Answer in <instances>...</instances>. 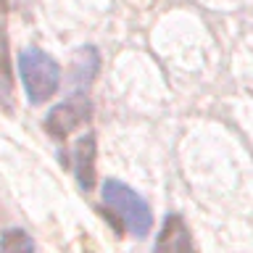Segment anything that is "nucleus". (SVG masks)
Listing matches in <instances>:
<instances>
[{"mask_svg":"<svg viewBox=\"0 0 253 253\" xmlns=\"http://www.w3.org/2000/svg\"><path fill=\"white\" fill-rule=\"evenodd\" d=\"M0 253H35V243L24 229H8L0 237Z\"/></svg>","mask_w":253,"mask_h":253,"instance_id":"obj_7","label":"nucleus"},{"mask_svg":"<svg viewBox=\"0 0 253 253\" xmlns=\"http://www.w3.org/2000/svg\"><path fill=\"white\" fill-rule=\"evenodd\" d=\"M103 203L111 209V213H116L119 221L134 237H145L150 232V224H153L150 206L129 185H124L119 179H106L103 182Z\"/></svg>","mask_w":253,"mask_h":253,"instance_id":"obj_2","label":"nucleus"},{"mask_svg":"<svg viewBox=\"0 0 253 253\" xmlns=\"http://www.w3.org/2000/svg\"><path fill=\"white\" fill-rule=\"evenodd\" d=\"M19 77L32 106L50 100L61 84V66L40 47H24L19 53Z\"/></svg>","mask_w":253,"mask_h":253,"instance_id":"obj_1","label":"nucleus"},{"mask_svg":"<svg viewBox=\"0 0 253 253\" xmlns=\"http://www.w3.org/2000/svg\"><path fill=\"white\" fill-rule=\"evenodd\" d=\"M3 8H5V0H0V13H3Z\"/></svg>","mask_w":253,"mask_h":253,"instance_id":"obj_9","label":"nucleus"},{"mask_svg":"<svg viewBox=\"0 0 253 253\" xmlns=\"http://www.w3.org/2000/svg\"><path fill=\"white\" fill-rule=\"evenodd\" d=\"M0 79H3L5 90H11V61H8V37H5V29H0Z\"/></svg>","mask_w":253,"mask_h":253,"instance_id":"obj_8","label":"nucleus"},{"mask_svg":"<svg viewBox=\"0 0 253 253\" xmlns=\"http://www.w3.org/2000/svg\"><path fill=\"white\" fill-rule=\"evenodd\" d=\"M98 53H95V47H79L77 55H74V82L77 87H87L92 82L95 71H98Z\"/></svg>","mask_w":253,"mask_h":253,"instance_id":"obj_6","label":"nucleus"},{"mask_svg":"<svg viewBox=\"0 0 253 253\" xmlns=\"http://www.w3.org/2000/svg\"><path fill=\"white\" fill-rule=\"evenodd\" d=\"M90 116H92V103L84 95H71L69 100H63L47 111L45 129L55 140H66L74 129L90 122Z\"/></svg>","mask_w":253,"mask_h":253,"instance_id":"obj_3","label":"nucleus"},{"mask_svg":"<svg viewBox=\"0 0 253 253\" xmlns=\"http://www.w3.org/2000/svg\"><path fill=\"white\" fill-rule=\"evenodd\" d=\"M74 174L84 193L95 187V137L82 134L74 145Z\"/></svg>","mask_w":253,"mask_h":253,"instance_id":"obj_5","label":"nucleus"},{"mask_svg":"<svg viewBox=\"0 0 253 253\" xmlns=\"http://www.w3.org/2000/svg\"><path fill=\"white\" fill-rule=\"evenodd\" d=\"M156 253H198L193 235L179 213H169L164 219V227L156 240Z\"/></svg>","mask_w":253,"mask_h":253,"instance_id":"obj_4","label":"nucleus"}]
</instances>
